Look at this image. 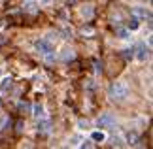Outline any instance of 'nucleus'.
<instances>
[{
	"instance_id": "f257e3e1",
	"label": "nucleus",
	"mask_w": 153,
	"mask_h": 149,
	"mask_svg": "<svg viewBox=\"0 0 153 149\" xmlns=\"http://www.w3.org/2000/svg\"><path fill=\"white\" fill-rule=\"evenodd\" d=\"M128 85L125 81H115V83H111V87H110V91H108V96L114 100V102H123V100H127L128 98Z\"/></svg>"
},
{
	"instance_id": "f03ea898",
	"label": "nucleus",
	"mask_w": 153,
	"mask_h": 149,
	"mask_svg": "<svg viewBox=\"0 0 153 149\" xmlns=\"http://www.w3.org/2000/svg\"><path fill=\"white\" fill-rule=\"evenodd\" d=\"M34 49H36L38 55L45 57V55H49V53L55 51V47H53V44H51L48 38H40V40L34 42Z\"/></svg>"
},
{
	"instance_id": "7ed1b4c3",
	"label": "nucleus",
	"mask_w": 153,
	"mask_h": 149,
	"mask_svg": "<svg viewBox=\"0 0 153 149\" xmlns=\"http://www.w3.org/2000/svg\"><path fill=\"white\" fill-rule=\"evenodd\" d=\"M134 59H136L138 62H146L149 59V45H146V44H138V47L134 49Z\"/></svg>"
},
{
	"instance_id": "20e7f679",
	"label": "nucleus",
	"mask_w": 153,
	"mask_h": 149,
	"mask_svg": "<svg viewBox=\"0 0 153 149\" xmlns=\"http://www.w3.org/2000/svg\"><path fill=\"white\" fill-rule=\"evenodd\" d=\"M115 125V117L111 113H102L100 119H98V127L100 128H108V127H114Z\"/></svg>"
},
{
	"instance_id": "39448f33",
	"label": "nucleus",
	"mask_w": 153,
	"mask_h": 149,
	"mask_svg": "<svg viewBox=\"0 0 153 149\" xmlns=\"http://www.w3.org/2000/svg\"><path fill=\"white\" fill-rule=\"evenodd\" d=\"M36 130L40 134H49L51 132V121L45 117H40L38 119V125H36Z\"/></svg>"
},
{
	"instance_id": "423d86ee",
	"label": "nucleus",
	"mask_w": 153,
	"mask_h": 149,
	"mask_svg": "<svg viewBox=\"0 0 153 149\" xmlns=\"http://www.w3.org/2000/svg\"><path fill=\"white\" fill-rule=\"evenodd\" d=\"M11 87H13V77H11V76H4L2 79H0V93L6 94Z\"/></svg>"
},
{
	"instance_id": "0eeeda50",
	"label": "nucleus",
	"mask_w": 153,
	"mask_h": 149,
	"mask_svg": "<svg viewBox=\"0 0 153 149\" xmlns=\"http://www.w3.org/2000/svg\"><path fill=\"white\" fill-rule=\"evenodd\" d=\"M132 15H134V17H138V19H148V21H151V13H149V10L142 8V6H136V8L132 10Z\"/></svg>"
},
{
	"instance_id": "6e6552de",
	"label": "nucleus",
	"mask_w": 153,
	"mask_h": 149,
	"mask_svg": "<svg viewBox=\"0 0 153 149\" xmlns=\"http://www.w3.org/2000/svg\"><path fill=\"white\" fill-rule=\"evenodd\" d=\"M32 115L36 117V119H40V117H45V108H44V104H34L32 106Z\"/></svg>"
},
{
	"instance_id": "1a4fd4ad",
	"label": "nucleus",
	"mask_w": 153,
	"mask_h": 149,
	"mask_svg": "<svg viewBox=\"0 0 153 149\" xmlns=\"http://www.w3.org/2000/svg\"><path fill=\"white\" fill-rule=\"evenodd\" d=\"M91 140L95 142V144H97V142L102 144V142L106 140V132H104V130H93V132H91Z\"/></svg>"
},
{
	"instance_id": "9d476101",
	"label": "nucleus",
	"mask_w": 153,
	"mask_h": 149,
	"mask_svg": "<svg viewBox=\"0 0 153 149\" xmlns=\"http://www.w3.org/2000/svg\"><path fill=\"white\" fill-rule=\"evenodd\" d=\"M127 28H128V30H131V32H134V30H138V28H140V19H138V17H131V21H128L127 23Z\"/></svg>"
},
{
	"instance_id": "9b49d317",
	"label": "nucleus",
	"mask_w": 153,
	"mask_h": 149,
	"mask_svg": "<svg viewBox=\"0 0 153 149\" xmlns=\"http://www.w3.org/2000/svg\"><path fill=\"white\" fill-rule=\"evenodd\" d=\"M76 55H74V51L72 49H70V47H66V49H62V55H61V59H62V61L64 62H68V61H72V59H74Z\"/></svg>"
},
{
	"instance_id": "f8f14e48",
	"label": "nucleus",
	"mask_w": 153,
	"mask_h": 149,
	"mask_svg": "<svg viewBox=\"0 0 153 149\" xmlns=\"http://www.w3.org/2000/svg\"><path fill=\"white\" fill-rule=\"evenodd\" d=\"M127 145H140V140H138V134L136 132H132V134H128V138H127Z\"/></svg>"
},
{
	"instance_id": "ddd939ff",
	"label": "nucleus",
	"mask_w": 153,
	"mask_h": 149,
	"mask_svg": "<svg viewBox=\"0 0 153 149\" xmlns=\"http://www.w3.org/2000/svg\"><path fill=\"white\" fill-rule=\"evenodd\" d=\"M117 36L121 40H128L131 38V30H128V28H117Z\"/></svg>"
},
{
	"instance_id": "4468645a",
	"label": "nucleus",
	"mask_w": 153,
	"mask_h": 149,
	"mask_svg": "<svg viewBox=\"0 0 153 149\" xmlns=\"http://www.w3.org/2000/svg\"><path fill=\"white\" fill-rule=\"evenodd\" d=\"M79 13H81V17H85V19H89V17L93 15V6H83Z\"/></svg>"
},
{
	"instance_id": "2eb2a0df",
	"label": "nucleus",
	"mask_w": 153,
	"mask_h": 149,
	"mask_svg": "<svg viewBox=\"0 0 153 149\" xmlns=\"http://www.w3.org/2000/svg\"><path fill=\"white\" fill-rule=\"evenodd\" d=\"M78 127H79V130H85V128L91 127V123L87 121V119H79V121H78Z\"/></svg>"
},
{
	"instance_id": "dca6fc26",
	"label": "nucleus",
	"mask_w": 153,
	"mask_h": 149,
	"mask_svg": "<svg viewBox=\"0 0 153 149\" xmlns=\"http://www.w3.org/2000/svg\"><path fill=\"white\" fill-rule=\"evenodd\" d=\"M79 147H95V142H93L91 138L89 140H81L79 142Z\"/></svg>"
},
{
	"instance_id": "f3484780",
	"label": "nucleus",
	"mask_w": 153,
	"mask_h": 149,
	"mask_svg": "<svg viewBox=\"0 0 153 149\" xmlns=\"http://www.w3.org/2000/svg\"><path fill=\"white\" fill-rule=\"evenodd\" d=\"M70 142H72V144H70V145H79L81 138H79V136H72V138H70Z\"/></svg>"
},
{
	"instance_id": "a211bd4d",
	"label": "nucleus",
	"mask_w": 153,
	"mask_h": 149,
	"mask_svg": "<svg viewBox=\"0 0 153 149\" xmlns=\"http://www.w3.org/2000/svg\"><path fill=\"white\" fill-rule=\"evenodd\" d=\"M111 145H115V147H123L125 144H123V140H121V138H114V144H111Z\"/></svg>"
},
{
	"instance_id": "6ab92c4d",
	"label": "nucleus",
	"mask_w": 153,
	"mask_h": 149,
	"mask_svg": "<svg viewBox=\"0 0 153 149\" xmlns=\"http://www.w3.org/2000/svg\"><path fill=\"white\" fill-rule=\"evenodd\" d=\"M125 59H134V49H127L125 51Z\"/></svg>"
},
{
	"instance_id": "aec40b11",
	"label": "nucleus",
	"mask_w": 153,
	"mask_h": 149,
	"mask_svg": "<svg viewBox=\"0 0 153 149\" xmlns=\"http://www.w3.org/2000/svg\"><path fill=\"white\" fill-rule=\"evenodd\" d=\"M95 72H97V74H100V72H102V66H100V64H98L97 61H95Z\"/></svg>"
},
{
	"instance_id": "412c9836",
	"label": "nucleus",
	"mask_w": 153,
	"mask_h": 149,
	"mask_svg": "<svg viewBox=\"0 0 153 149\" xmlns=\"http://www.w3.org/2000/svg\"><path fill=\"white\" fill-rule=\"evenodd\" d=\"M40 4H44V6H48V4H51V0H40Z\"/></svg>"
}]
</instances>
